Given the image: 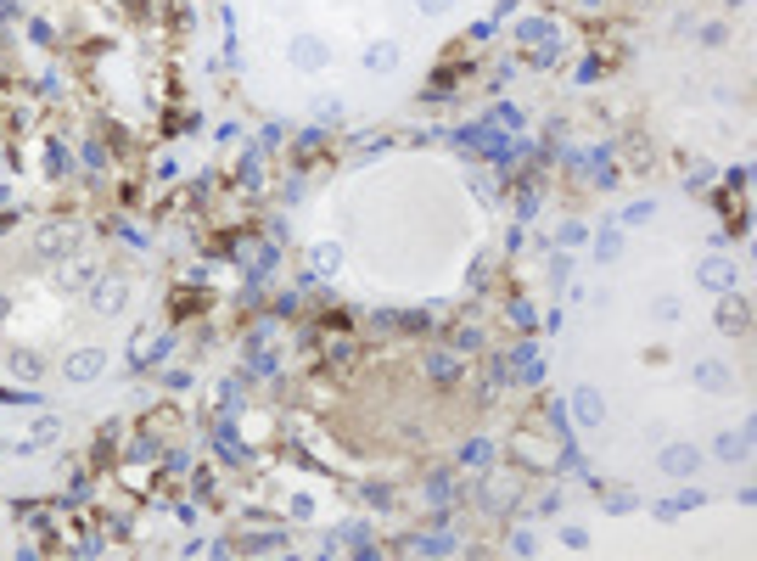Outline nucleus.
<instances>
[{"label": "nucleus", "mask_w": 757, "mask_h": 561, "mask_svg": "<svg viewBox=\"0 0 757 561\" xmlns=\"http://www.w3.org/2000/svg\"><path fill=\"white\" fill-rule=\"evenodd\" d=\"M656 460H662V472H668V477H690V472L702 466V455L690 449V444H668V449L656 455Z\"/></svg>", "instance_id": "0eeeda50"}, {"label": "nucleus", "mask_w": 757, "mask_h": 561, "mask_svg": "<svg viewBox=\"0 0 757 561\" xmlns=\"http://www.w3.org/2000/svg\"><path fill=\"white\" fill-rule=\"evenodd\" d=\"M723 332H746V298H730V304H723Z\"/></svg>", "instance_id": "f8f14e48"}, {"label": "nucleus", "mask_w": 757, "mask_h": 561, "mask_svg": "<svg viewBox=\"0 0 757 561\" xmlns=\"http://www.w3.org/2000/svg\"><path fill=\"white\" fill-rule=\"evenodd\" d=\"M443 6H449V0H421V12H426V17H438Z\"/></svg>", "instance_id": "412c9836"}, {"label": "nucleus", "mask_w": 757, "mask_h": 561, "mask_svg": "<svg viewBox=\"0 0 757 561\" xmlns=\"http://www.w3.org/2000/svg\"><path fill=\"white\" fill-rule=\"evenodd\" d=\"M359 68H365V74H393V68H399V45H393V40H371L365 56H359Z\"/></svg>", "instance_id": "423d86ee"}, {"label": "nucleus", "mask_w": 757, "mask_h": 561, "mask_svg": "<svg viewBox=\"0 0 757 561\" xmlns=\"http://www.w3.org/2000/svg\"><path fill=\"white\" fill-rule=\"evenodd\" d=\"M573 421L583 426V433H595V426L606 421V399H601V387H578V393H573Z\"/></svg>", "instance_id": "f03ea898"}, {"label": "nucleus", "mask_w": 757, "mask_h": 561, "mask_svg": "<svg viewBox=\"0 0 757 561\" xmlns=\"http://www.w3.org/2000/svg\"><path fill=\"white\" fill-rule=\"evenodd\" d=\"M56 433H62V426H56V421H51V416H45V421H35V444H51V438H56Z\"/></svg>", "instance_id": "f3484780"}, {"label": "nucleus", "mask_w": 757, "mask_h": 561, "mask_svg": "<svg viewBox=\"0 0 757 561\" xmlns=\"http://www.w3.org/2000/svg\"><path fill=\"white\" fill-rule=\"evenodd\" d=\"M511 550L516 556H533V534H511Z\"/></svg>", "instance_id": "aec40b11"}, {"label": "nucleus", "mask_w": 757, "mask_h": 561, "mask_svg": "<svg viewBox=\"0 0 757 561\" xmlns=\"http://www.w3.org/2000/svg\"><path fill=\"white\" fill-rule=\"evenodd\" d=\"M107 371V354L102 348H79V354H68V366H62V376L68 382H95Z\"/></svg>", "instance_id": "7ed1b4c3"}, {"label": "nucleus", "mask_w": 757, "mask_h": 561, "mask_svg": "<svg viewBox=\"0 0 757 561\" xmlns=\"http://www.w3.org/2000/svg\"><path fill=\"white\" fill-rule=\"evenodd\" d=\"M696 281H702L707 292H735V264H730V258H718V253H707V258H702V270H696Z\"/></svg>", "instance_id": "39448f33"}, {"label": "nucleus", "mask_w": 757, "mask_h": 561, "mask_svg": "<svg viewBox=\"0 0 757 561\" xmlns=\"http://www.w3.org/2000/svg\"><path fill=\"white\" fill-rule=\"evenodd\" d=\"M56 286H62V292H79V286H95V270H90V264H68V270H62V275H56Z\"/></svg>", "instance_id": "9d476101"}, {"label": "nucleus", "mask_w": 757, "mask_h": 561, "mask_svg": "<svg viewBox=\"0 0 757 561\" xmlns=\"http://www.w3.org/2000/svg\"><path fill=\"white\" fill-rule=\"evenodd\" d=\"M651 214H656V208H651V203H634V208H629V214H623V225H640V219H651Z\"/></svg>", "instance_id": "6ab92c4d"}, {"label": "nucleus", "mask_w": 757, "mask_h": 561, "mask_svg": "<svg viewBox=\"0 0 757 561\" xmlns=\"http://www.w3.org/2000/svg\"><path fill=\"white\" fill-rule=\"evenodd\" d=\"M746 444H752V421H741L735 433L718 438V460H746Z\"/></svg>", "instance_id": "6e6552de"}, {"label": "nucleus", "mask_w": 757, "mask_h": 561, "mask_svg": "<svg viewBox=\"0 0 757 561\" xmlns=\"http://www.w3.org/2000/svg\"><path fill=\"white\" fill-rule=\"evenodd\" d=\"M562 545H567V550H583V545H589V534H583V527H567Z\"/></svg>", "instance_id": "a211bd4d"}, {"label": "nucleus", "mask_w": 757, "mask_h": 561, "mask_svg": "<svg viewBox=\"0 0 757 561\" xmlns=\"http://www.w3.org/2000/svg\"><path fill=\"white\" fill-rule=\"evenodd\" d=\"M309 264H314V270H320V275H337V270H343V247H337V242H314V253H309Z\"/></svg>", "instance_id": "1a4fd4ad"}, {"label": "nucleus", "mask_w": 757, "mask_h": 561, "mask_svg": "<svg viewBox=\"0 0 757 561\" xmlns=\"http://www.w3.org/2000/svg\"><path fill=\"white\" fill-rule=\"evenodd\" d=\"M550 35H555V28H550V23H539V17L522 23V40H528V45H533V40H550Z\"/></svg>", "instance_id": "dca6fc26"}, {"label": "nucleus", "mask_w": 757, "mask_h": 561, "mask_svg": "<svg viewBox=\"0 0 757 561\" xmlns=\"http://www.w3.org/2000/svg\"><path fill=\"white\" fill-rule=\"evenodd\" d=\"M124 298H129V286H124L118 275L95 281V286H90V315H118V309H124Z\"/></svg>", "instance_id": "20e7f679"}, {"label": "nucleus", "mask_w": 757, "mask_h": 561, "mask_svg": "<svg viewBox=\"0 0 757 561\" xmlns=\"http://www.w3.org/2000/svg\"><path fill=\"white\" fill-rule=\"evenodd\" d=\"M696 382L702 387H723V382H730V371H723L718 359H696Z\"/></svg>", "instance_id": "9b49d317"}, {"label": "nucleus", "mask_w": 757, "mask_h": 561, "mask_svg": "<svg viewBox=\"0 0 757 561\" xmlns=\"http://www.w3.org/2000/svg\"><path fill=\"white\" fill-rule=\"evenodd\" d=\"M690 506H702V494H679V500H662V506H656V516H673V511H690Z\"/></svg>", "instance_id": "4468645a"}, {"label": "nucleus", "mask_w": 757, "mask_h": 561, "mask_svg": "<svg viewBox=\"0 0 757 561\" xmlns=\"http://www.w3.org/2000/svg\"><path fill=\"white\" fill-rule=\"evenodd\" d=\"M12 371H17L23 382H35V376H40V359H35V354H17V359H12Z\"/></svg>", "instance_id": "2eb2a0df"}, {"label": "nucleus", "mask_w": 757, "mask_h": 561, "mask_svg": "<svg viewBox=\"0 0 757 561\" xmlns=\"http://www.w3.org/2000/svg\"><path fill=\"white\" fill-rule=\"evenodd\" d=\"M651 315H656V320H662V326H668V320H679V315H684V304L673 298V292H662V298H656V304H651Z\"/></svg>", "instance_id": "ddd939ff"}, {"label": "nucleus", "mask_w": 757, "mask_h": 561, "mask_svg": "<svg viewBox=\"0 0 757 561\" xmlns=\"http://www.w3.org/2000/svg\"><path fill=\"white\" fill-rule=\"evenodd\" d=\"M286 56H292V68H298V74H320L325 62H332V45H325L320 35H298L286 45Z\"/></svg>", "instance_id": "f257e3e1"}]
</instances>
